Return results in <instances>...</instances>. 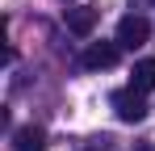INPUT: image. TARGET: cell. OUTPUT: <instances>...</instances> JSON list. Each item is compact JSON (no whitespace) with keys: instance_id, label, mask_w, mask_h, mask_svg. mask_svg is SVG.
<instances>
[{"instance_id":"cell-6","label":"cell","mask_w":155,"mask_h":151,"mask_svg":"<svg viewBox=\"0 0 155 151\" xmlns=\"http://www.w3.org/2000/svg\"><path fill=\"white\" fill-rule=\"evenodd\" d=\"M130 84L138 92H155V59H138L134 72H130Z\"/></svg>"},{"instance_id":"cell-1","label":"cell","mask_w":155,"mask_h":151,"mask_svg":"<svg viewBox=\"0 0 155 151\" xmlns=\"http://www.w3.org/2000/svg\"><path fill=\"white\" fill-rule=\"evenodd\" d=\"M113 113H117L122 122H143V118H147V92H138L134 84H130V88H117V92H113Z\"/></svg>"},{"instance_id":"cell-5","label":"cell","mask_w":155,"mask_h":151,"mask_svg":"<svg viewBox=\"0 0 155 151\" xmlns=\"http://www.w3.org/2000/svg\"><path fill=\"white\" fill-rule=\"evenodd\" d=\"M13 147L17 151H46V134H42L38 126H21V130L13 134Z\"/></svg>"},{"instance_id":"cell-3","label":"cell","mask_w":155,"mask_h":151,"mask_svg":"<svg viewBox=\"0 0 155 151\" xmlns=\"http://www.w3.org/2000/svg\"><path fill=\"white\" fill-rule=\"evenodd\" d=\"M117 55H122L117 42H92V46L84 50V67H92V72H97V67H113Z\"/></svg>"},{"instance_id":"cell-4","label":"cell","mask_w":155,"mask_h":151,"mask_svg":"<svg viewBox=\"0 0 155 151\" xmlns=\"http://www.w3.org/2000/svg\"><path fill=\"white\" fill-rule=\"evenodd\" d=\"M97 8H67V29L71 34H80V38H88L92 29H97Z\"/></svg>"},{"instance_id":"cell-7","label":"cell","mask_w":155,"mask_h":151,"mask_svg":"<svg viewBox=\"0 0 155 151\" xmlns=\"http://www.w3.org/2000/svg\"><path fill=\"white\" fill-rule=\"evenodd\" d=\"M134 151H155V143H143V147H134Z\"/></svg>"},{"instance_id":"cell-2","label":"cell","mask_w":155,"mask_h":151,"mask_svg":"<svg viewBox=\"0 0 155 151\" xmlns=\"http://www.w3.org/2000/svg\"><path fill=\"white\" fill-rule=\"evenodd\" d=\"M147 38H151V21L147 17H122V25H117V46L122 50H138Z\"/></svg>"}]
</instances>
